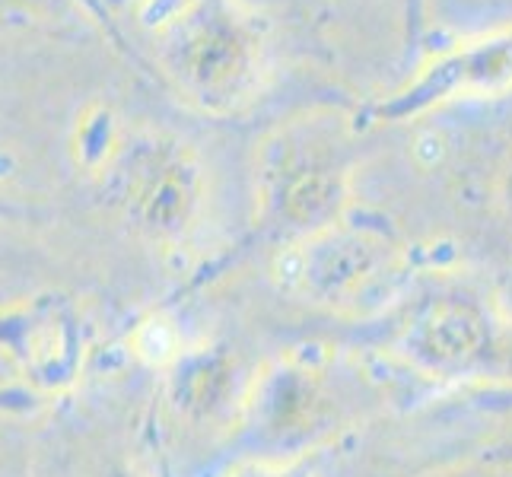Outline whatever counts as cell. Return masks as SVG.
Returning a JSON list of instances; mask_svg holds the SVG:
<instances>
[{"label": "cell", "mask_w": 512, "mask_h": 477, "mask_svg": "<svg viewBox=\"0 0 512 477\" xmlns=\"http://www.w3.org/2000/svg\"><path fill=\"white\" fill-rule=\"evenodd\" d=\"M503 201L509 204V214H512V169L506 175V188H503Z\"/></svg>", "instance_id": "10"}, {"label": "cell", "mask_w": 512, "mask_h": 477, "mask_svg": "<svg viewBox=\"0 0 512 477\" xmlns=\"http://www.w3.org/2000/svg\"><path fill=\"white\" fill-rule=\"evenodd\" d=\"M236 477H315L303 462H258Z\"/></svg>", "instance_id": "9"}, {"label": "cell", "mask_w": 512, "mask_h": 477, "mask_svg": "<svg viewBox=\"0 0 512 477\" xmlns=\"http://www.w3.org/2000/svg\"><path fill=\"white\" fill-rule=\"evenodd\" d=\"M512 86V29L462 45L430 64L401 93L379 102L376 121H404L462 96H497Z\"/></svg>", "instance_id": "7"}, {"label": "cell", "mask_w": 512, "mask_h": 477, "mask_svg": "<svg viewBox=\"0 0 512 477\" xmlns=\"http://www.w3.org/2000/svg\"><path fill=\"white\" fill-rule=\"evenodd\" d=\"M474 462L487 471H500V474H512V430L493 436L490 443H484L478 452H474Z\"/></svg>", "instance_id": "8"}, {"label": "cell", "mask_w": 512, "mask_h": 477, "mask_svg": "<svg viewBox=\"0 0 512 477\" xmlns=\"http://www.w3.org/2000/svg\"><path fill=\"white\" fill-rule=\"evenodd\" d=\"M204 169L175 137H144L125 150L115 169V201L144 236L182 242L201 220Z\"/></svg>", "instance_id": "6"}, {"label": "cell", "mask_w": 512, "mask_h": 477, "mask_svg": "<svg viewBox=\"0 0 512 477\" xmlns=\"http://www.w3.org/2000/svg\"><path fill=\"white\" fill-rule=\"evenodd\" d=\"M357 401L363 385L344 366L284 357L252 379L239 423L258 462H303L357 420Z\"/></svg>", "instance_id": "5"}, {"label": "cell", "mask_w": 512, "mask_h": 477, "mask_svg": "<svg viewBox=\"0 0 512 477\" xmlns=\"http://www.w3.org/2000/svg\"><path fill=\"white\" fill-rule=\"evenodd\" d=\"M385 318V350L433 382L512 379V318L462 274H417Z\"/></svg>", "instance_id": "1"}, {"label": "cell", "mask_w": 512, "mask_h": 477, "mask_svg": "<svg viewBox=\"0 0 512 477\" xmlns=\"http://www.w3.org/2000/svg\"><path fill=\"white\" fill-rule=\"evenodd\" d=\"M274 277L284 293L344 318H382L414 284L404 245L376 223L347 217L322 233L280 249Z\"/></svg>", "instance_id": "3"}, {"label": "cell", "mask_w": 512, "mask_h": 477, "mask_svg": "<svg viewBox=\"0 0 512 477\" xmlns=\"http://www.w3.org/2000/svg\"><path fill=\"white\" fill-rule=\"evenodd\" d=\"M160 64L201 112L233 115L261 93L268 39L239 0H185L163 26Z\"/></svg>", "instance_id": "4"}, {"label": "cell", "mask_w": 512, "mask_h": 477, "mask_svg": "<svg viewBox=\"0 0 512 477\" xmlns=\"http://www.w3.org/2000/svg\"><path fill=\"white\" fill-rule=\"evenodd\" d=\"M353 134L334 115L284 121L255 153V226L277 249L322 233L347 217Z\"/></svg>", "instance_id": "2"}]
</instances>
